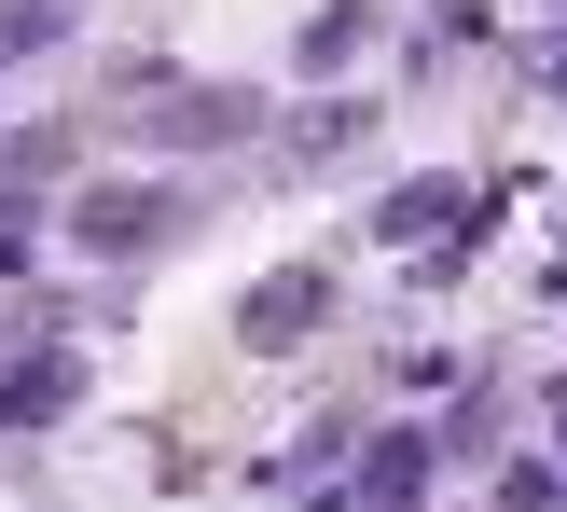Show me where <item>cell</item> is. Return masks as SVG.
Returning a JSON list of instances; mask_svg holds the SVG:
<instances>
[{
    "label": "cell",
    "instance_id": "2",
    "mask_svg": "<svg viewBox=\"0 0 567 512\" xmlns=\"http://www.w3.org/2000/svg\"><path fill=\"white\" fill-rule=\"evenodd\" d=\"M305 319H332V264H277L264 291L236 305V347H249V360H277V347L305 332Z\"/></svg>",
    "mask_w": 567,
    "mask_h": 512
},
{
    "label": "cell",
    "instance_id": "1",
    "mask_svg": "<svg viewBox=\"0 0 567 512\" xmlns=\"http://www.w3.org/2000/svg\"><path fill=\"white\" fill-rule=\"evenodd\" d=\"M181 222H194V194H153V181H83L70 194V249H97V264H138Z\"/></svg>",
    "mask_w": 567,
    "mask_h": 512
},
{
    "label": "cell",
    "instance_id": "3",
    "mask_svg": "<svg viewBox=\"0 0 567 512\" xmlns=\"http://www.w3.org/2000/svg\"><path fill=\"white\" fill-rule=\"evenodd\" d=\"M70 402H83V360L70 347H28L14 375H0V430H55Z\"/></svg>",
    "mask_w": 567,
    "mask_h": 512
},
{
    "label": "cell",
    "instance_id": "6",
    "mask_svg": "<svg viewBox=\"0 0 567 512\" xmlns=\"http://www.w3.org/2000/svg\"><path fill=\"white\" fill-rule=\"evenodd\" d=\"M55 28H70V14H55V0H0V55H42Z\"/></svg>",
    "mask_w": 567,
    "mask_h": 512
},
{
    "label": "cell",
    "instance_id": "5",
    "mask_svg": "<svg viewBox=\"0 0 567 512\" xmlns=\"http://www.w3.org/2000/svg\"><path fill=\"white\" fill-rule=\"evenodd\" d=\"M360 42H374V0H332V14L319 28H305V70H347V55Z\"/></svg>",
    "mask_w": 567,
    "mask_h": 512
},
{
    "label": "cell",
    "instance_id": "4",
    "mask_svg": "<svg viewBox=\"0 0 567 512\" xmlns=\"http://www.w3.org/2000/svg\"><path fill=\"white\" fill-rule=\"evenodd\" d=\"M374 499H388V512L430 499V430H388V443H374Z\"/></svg>",
    "mask_w": 567,
    "mask_h": 512
}]
</instances>
